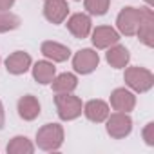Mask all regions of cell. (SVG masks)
Here are the masks:
<instances>
[{
  "mask_svg": "<svg viewBox=\"0 0 154 154\" xmlns=\"http://www.w3.org/2000/svg\"><path fill=\"white\" fill-rule=\"evenodd\" d=\"M36 143L42 150H56L63 143V129L58 123H45L36 132Z\"/></svg>",
  "mask_w": 154,
  "mask_h": 154,
  "instance_id": "1",
  "label": "cell"
},
{
  "mask_svg": "<svg viewBox=\"0 0 154 154\" xmlns=\"http://www.w3.org/2000/svg\"><path fill=\"white\" fill-rule=\"evenodd\" d=\"M56 111L62 120H74L82 114V100L78 96H72L71 93H56L54 96Z\"/></svg>",
  "mask_w": 154,
  "mask_h": 154,
  "instance_id": "2",
  "label": "cell"
},
{
  "mask_svg": "<svg viewBox=\"0 0 154 154\" xmlns=\"http://www.w3.org/2000/svg\"><path fill=\"white\" fill-rule=\"evenodd\" d=\"M125 82L136 93H147L154 85V76L145 67H129L125 69Z\"/></svg>",
  "mask_w": 154,
  "mask_h": 154,
  "instance_id": "3",
  "label": "cell"
},
{
  "mask_svg": "<svg viewBox=\"0 0 154 154\" xmlns=\"http://www.w3.org/2000/svg\"><path fill=\"white\" fill-rule=\"evenodd\" d=\"M141 15H143V8H140V9L138 8H125V9H122L118 18H116V26H118L120 33L125 35V36L136 35L140 20H141Z\"/></svg>",
  "mask_w": 154,
  "mask_h": 154,
  "instance_id": "4",
  "label": "cell"
},
{
  "mask_svg": "<svg viewBox=\"0 0 154 154\" xmlns=\"http://www.w3.org/2000/svg\"><path fill=\"white\" fill-rule=\"evenodd\" d=\"M132 131V120L127 112H114L111 116H107V132L111 138L114 140H122L125 136H129Z\"/></svg>",
  "mask_w": 154,
  "mask_h": 154,
  "instance_id": "5",
  "label": "cell"
},
{
  "mask_svg": "<svg viewBox=\"0 0 154 154\" xmlns=\"http://www.w3.org/2000/svg\"><path fill=\"white\" fill-rule=\"evenodd\" d=\"M100 63V56L96 51L93 49H82L74 54L72 58V67L76 72H80V74H89L93 72Z\"/></svg>",
  "mask_w": 154,
  "mask_h": 154,
  "instance_id": "6",
  "label": "cell"
},
{
  "mask_svg": "<svg viewBox=\"0 0 154 154\" xmlns=\"http://www.w3.org/2000/svg\"><path fill=\"white\" fill-rule=\"evenodd\" d=\"M136 35H138L140 42L145 44L147 47L154 45V13H152V9L143 8V15H141Z\"/></svg>",
  "mask_w": 154,
  "mask_h": 154,
  "instance_id": "7",
  "label": "cell"
},
{
  "mask_svg": "<svg viewBox=\"0 0 154 154\" xmlns=\"http://www.w3.org/2000/svg\"><path fill=\"white\" fill-rule=\"evenodd\" d=\"M69 8L65 0H45L44 6V15L51 24H62L67 18Z\"/></svg>",
  "mask_w": 154,
  "mask_h": 154,
  "instance_id": "8",
  "label": "cell"
},
{
  "mask_svg": "<svg viewBox=\"0 0 154 154\" xmlns=\"http://www.w3.org/2000/svg\"><path fill=\"white\" fill-rule=\"evenodd\" d=\"M118 40H120L118 31H114V29L109 27V26H98V27L93 31V44H94L98 49H107V47L118 44Z\"/></svg>",
  "mask_w": 154,
  "mask_h": 154,
  "instance_id": "9",
  "label": "cell"
},
{
  "mask_svg": "<svg viewBox=\"0 0 154 154\" xmlns=\"http://www.w3.org/2000/svg\"><path fill=\"white\" fill-rule=\"evenodd\" d=\"M111 105H112L114 111L129 112L136 105V96L127 89H114L112 94H111Z\"/></svg>",
  "mask_w": 154,
  "mask_h": 154,
  "instance_id": "10",
  "label": "cell"
},
{
  "mask_svg": "<svg viewBox=\"0 0 154 154\" xmlns=\"http://www.w3.org/2000/svg\"><path fill=\"white\" fill-rule=\"evenodd\" d=\"M31 67V56L24 51H15L6 60V69L11 74H24Z\"/></svg>",
  "mask_w": 154,
  "mask_h": 154,
  "instance_id": "11",
  "label": "cell"
},
{
  "mask_svg": "<svg viewBox=\"0 0 154 154\" xmlns=\"http://www.w3.org/2000/svg\"><path fill=\"white\" fill-rule=\"evenodd\" d=\"M67 29L76 38H87V35L91 33V18L84 13H76L67 20Z\"/></svg>",
  "mask_w": 154,
  "mask_h": 154,
  "instance_id": "12",
  "label": "cell"
},
{
  "mask_svg": "<svg viewBox=\"0 0 154 154\" xmlns=\"http://www.w3.org/2000/svg\"><path fill=\"white\" fill-rule=\"evenodd\" d=\"M18 114L20 118L31 122L40 114V102L33 94H26L18 100Z\"/></svg>",
  "mask_w": 154,
  "mask_h": 154,
  "instance_id": "13",
  "label": "cell"
},
{
  "mask_svg": "<svg viewBox=\"0 0 154 154\" xmlns=\"http://www.w3.org/2000/svg\"><path fill=\"white\" fill-rule=\"evenodd\" d=\"M42 54L45 58L53 60V62H65L71 56V51H69V47H65V45H62L58 42L47 40V42L42 44Z\"/></svg>",
  "mask_w": 154,
  "mask_h": 154,
  "instance_id": "14",
  "label": "cell"
},
{
  "mask_svg": "<svg viewBox=\"0 0 154 154\" xmlns=\"http://www.w3.org/2000/svg\"><path fill=\"white\" fill-rule=\"evenodd\" d=\"M84 112H85V116H87L91 122L102 123V122H105L107 116H109V105H107L105 102H102V100H91V102L85 103Z\"/></svg>",
  "mask_w": 154,
  "mask_h": 154,
  "instance_id": "15",
  "label": "cell"
},
{
  "mask_svg": "<svg viewBox=\"0 0 154 154\" xmlns=\"http://www.w3.org/2000/svg\"><path fill=\"white\" fill-rule=\"evenodd\" d=\"M54 74H56V67H54L51 62L42 60V62H36L35 67H33V78H35L38 84H42V85L51 84L53 78H54Z\"/></svg>",
  "mask_w": 154,
  "mask_h": 154,
  "instance_id": "16",
  "label": "cell"
},
{
  "mask_svg": "<svg viewBox=\"0 0 154 154\" xmlns=\"http://www.w3.org/2000/svg\"><path fill=\"white\" fill-rule=\"evenodd\" d=\"M129 60H131V54H129L127 47H123V45L114 44V45L107 51V62H109L111 67H114V69L125 67V65L129 63Z\"/></svg>",
  "mask_w": 154,
  "mask_h": 154,
  "instance_id": "17",
  "label": "cell"
},
{
  "mask_svg": "<svg viewBox=\"0 0 154 154\" xmlns=\"http://www.w3.org/2000/svg\"><path fill=\"white\" fill-rule=\"evenodd\" d=\"M53 91L54 93H72L78 85V80H76V76L71 74V72H62L58 74L56 78H53Z\"/></svg>",
  "mask_w": 154,
  "mask_h": 154,
  "instance_id": "18",
  "label": "cell"
},
{
  "mask_svg": "<svg viewBox=\"0 0 154 154\" xmlns=\"http://www.w3.org/2000/svg\"><path fill=\"white\" fill-rule=\"evenodd\" d=\"M33 150H35V145L26 136H15L8 143V152L9 154H31Z\"/></svg>",
  "mask_w": 154,
  "mask_h": 154,
  "instance_id": "19",
  "label": "cell"
},
{
  "mask_svg": "<svg viewBox=\"0 0 154 154\" xmlns=\"http://www.w3.org/2000/svg\"><path fill=\"white\" fill-rule=\"evenodd\" d=\"M20 26V18L9 11H0V33L13 31Z\"/></svg>",
  "mask_w": 154,
  "mask_h": 154,
  "instance_id": "20",
  "label": "cell"
},
{
  "mask_svg": "<svg viewBox=\"0 0 154 154\" xmlns=\"http://www.w3.org/2000/svg\"><path fill=\"white\" fill-rule=\"evenodd\" d=\"M109 4H111V0H85V9H87L91 15L102 17V15L107 13Z\"/></svg>",
  "mask_w": 154,
  "mask_h": 154,
  "instance_id": "21",
  "label": "cell"
},
{
  "mask_svg": "<svg viewBox=\"0 0 154 154\" xmlns=\"http://www.w3.org/2000/svg\"><path fill=\"white\" fill-rule=\"evenodd\" d=\"M143 140L147 145H154V123H147L143 129Z\"/></svg>",
  "mask_w": 154,
  "mask_h": 154,
  "instance_id": "22",
  "label": "cell"
},
{
  "mask_svg": "<svg viewBox=\"0 0 154 154\" xmlns=\"http://www.w3.org/2000/svg\"><path fill=\"white\" fill-rule=\"evenodd\" d=\"M15 4V0H0V11H8Z\"/></svg>",
  "mask_w": 154,
  "mask_h": 154,
  "instance_id": "23",
  "label": "cell"
},
{
  "mask_svg": "<svg viewBox=\"0 0 154 154\" xmlns=\"http://www.w3.org/2000/svg\"><path fill=\"white\" fill-rule=\"evenodd\" d=\"M4 123H6V114H4V105L0 102V129L4 127Z\"/></svg>",
  "mask_w": 154,
  "mask_h": 154,
  "instance_id": "24",
  "label": "cell"
},
{
  "mask_svg": "<svg viewBox=\"0 0 154 154\" xmlns=\"http://www.w3.org/2000/svg\"><path fill=\"white\" fill-rule=\"evenodd\" d=\"M145 2H147L149 6H152V4H154V0H145Z\"/></svg>",
  "mask_w": 154,
  "mask_h": 154,
  "instance_id": "25",
  "label": "cell"
}]
</instances>
